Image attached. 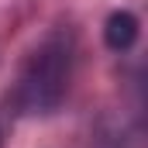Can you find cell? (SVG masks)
Segmentation results:
<instances>
[{
	"label": "cell",
	"instance_id": "cell-1",
	"mask_svg": "<svg viewBox=\"0 0 148 148\" xmlns=\"http://www.w3.org/2000/svg\"><path fill=\"white\" fill-rule=\"evenodd\" d=\"M73 69V45L62 35H48L35 52L24 59L17 86H14V107L21 114H52L69 90Z\"/></svg>",
	"mask_w": 148,
	"mask_h": 148
},
{
	"label": "cell",
	"instance_id": "cell-2",
	"mask_svg": "<svg viewBox=\"0 0 148 148\" xmlns=\"http://www.w3.org/2000/svg\"><path fill=\"white\" fill-rule=\"evenodd\" d=\"M103 41L114 52L134 48V41H138V17L127 14V10H114L107 17V24H103Z\"/></svg>",
	"mask_w": 148,
	"mask_h": 148
}]
</instances>
